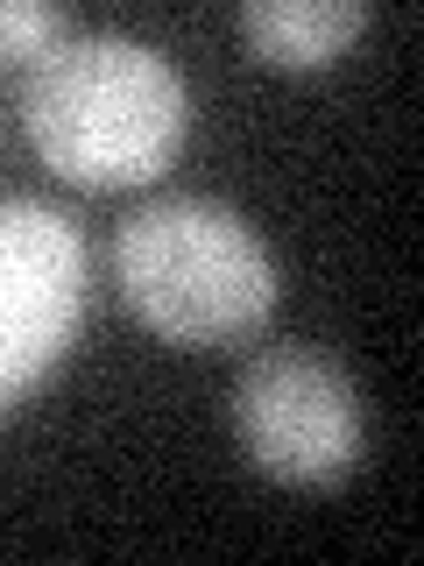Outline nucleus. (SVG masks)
<instances>
[{
	"instance_id": "nucleus-1",
	"label": "nucleus",
	"mask_w": 424,
	"mask_h": 566,
	"mask_svg": "<svg viewBox=\"0 0 424 566\" xmlns=\"http://www.w3.org/2000/svg\"><path fill=\"white\" fill-rule=\"evenodd\" d=\"M22 120L43 164L71 185H141L184 149L191 93L163 50L114 29H71L29 64Z\"/></svg>"
},
{
	"instance_id": "nucleus-2",
	"label": "nucleus",
	"mask_w": 424,
	"mask_h": 566,
	"mask_svg": "<svg viewBox=\"0 0 424 566\" xmlns=\"http://www.w3.org/2000/svg\"><path fill=\"white\" fill-rule=\"evenodd\" d=\"M114 276L163 340L212 347L255 333L276 305V255L212 191H156L114 227Z\"/></svg>"
},
{
	"instance_id": "nucleus-3",
	"label": "nucleus",
	"mask_w": 424,
	"mask_h": 566,
	"mask_svg": "<svg viewBox=\"0 0 424 566\" xmlns=\"http://www.w3.org/2000/svg\"><path fill=\"white\" fill-rule=\"evenodd\" d=\"M226 411H234L241 453L276 482H340L368 447V411L353 376L305 340L247 354Z\"/></svg>"
},
{
	"instance_id": "nucleus-4",
	"label": "nucleus",
	"mask_w": 424,
	"mask_h": 566,
	"mask_svg": "<svg viewBox=\"0 0 424 566\" xmlns=\"http://www.w3.org/2000/svg\"><path fill=\"white\" fill-rule=\"evenodd\" d=\"M85 318V234L64 206L0 191V411L64 361Z\"/></svg>"
},
{
	"instance_id": "nucleus-5",
	"label": "nucleus",
	"mask_w": 424,
	"mask_h": 566,
	"mask_svg": "<svg viewBox=\"0 0 424 566\" xmlns=\"http://www.w3.org/2000/svg\"><path fill=\"white\" fill-rule=\"evenodd\" d=\"M368 29V0H247L241 35L269 64H326Z\"/></svg>"
},
{
	"instance_id": "nucleus-6",
	"label": "nucleus",
	"mask_w": 424,
	"mask_h": 566,
	"mask_svg": "<svg viewBox=\"0 0 424 566\" xmlns=\"http://www.w3.org/2000/svg\"><path fill=\"white\" fill-rule=\"evenodd\" d=\"M71 0H0V57H43L71 35Z\"/></svg>"
}]
</instances>
